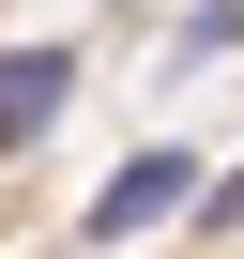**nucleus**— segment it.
Instances as JSON below:
<instances>
[{
    "label": "nucleus",
    "mask_w": 244,
    "mask_h": 259,
    "mask_svg": "<svg viewBox=\"0 0 244 259\" xmlns=\"http://www.w3.org/2000/svg\"><path fill=\"white\" fill-rule=\"evenodd\" d=\"M168 213H198V153H122L76 229H92V244H138V229H168Z\"/></svg>",
    "instance_id": "obj_1"
},
{
    "label": "nucleus",
    "mask_w": 244,
    "mask_h": 259,
    "mask_svg": "<svg viewBox=\"0 0 244 259\" xmlns=\"http://www.w3.org/2000/svg\"><path fill=\"white\" fill-rule=\"evenodd\" d=\"M61 92H76V46H16V61H0V153H31L61 122Z\"/></svg>",
    "instance_id": "obj_2"
},
{
    "label": "nucleus",
    "mask_w": 244,
    "mask_h": 259,
    "mask_svg": "<svg viewBox=\"0 0 244 259\" xmlns=\"http://www.w3.org/2000/svg\"><path fill=\"white\" fill-rule=\"evenodd\" d=\"M229 213H244V168H214V183H198V229H229Z\"/></svg>",
    "instance_id": "obj_3"
}]
</instances>
